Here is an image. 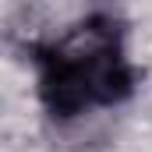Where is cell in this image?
Instances as JSON below:
<instances>
[{
  "mask_svg": "<svg viewBox=\"0 0 152 152\" xmlns=\"http://www.w3.org/2000/svg\"><path fill=\"white\" fill-rule=\"evenodd\" d=\"M127 32L113 14H88L36 50L39 103L57 120L124 103L134 92Z\"/></svg>",
  "mask_w": 152,
  "mask_h": 152,
  "instance_id": "6da1fadb",
  "label": "cell"
}]
</instances>
